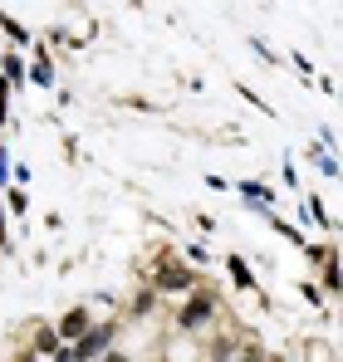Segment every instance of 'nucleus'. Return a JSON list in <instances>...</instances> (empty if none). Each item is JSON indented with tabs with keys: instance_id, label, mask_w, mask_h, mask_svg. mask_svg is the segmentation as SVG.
<instances>
[{
	"instance_id": "1",
	"label": "nucleus",
	"mask_w": 343,
	"mask_h": 362,
	"mask_svg": "<svg viewBox=\"0 0 343 362\" xmlns=\"http://www.w3.org/2000/svg\"><path fill=\"white\" fill-rule=\"evenodd\" d=\"M187 279H192V274L177 270V265H162V274H157V284H162V289H187Z\"/></svg>"
},
{
	"instance_id": "2",
	"label": "nucleus",
	"mask_w": 343,
	"mask_h": 362,
	"mask_svg": "<svg viewBox=\"0 0 343 362\" xmlns=\"http://www.w3.org/2000/svg\"><path fill=\"white\" fill-rule=\"evenodd\" d=\"M206 313H211V299H192V308L182 313V323H201Z\"/></svg>"
},
{
	"instance_id": "3",
	"label": "nucleus",
	"mask_w": 343,
	"mask_h": 362,
	"mask_svg": "<svg viewBox=\"0 0 343 362\" xmlns=\"http://www.w3.org/2000/svg\"><path fill=\"white\" fill-rule=\"evenodd\" d=\"M104 343H108V333H89V338L79 343V353H84V358H94V353H99Z\"/></svg>"
},
{
	"instance_id": "4",
	"label": "nucleus",
	"mask_w": 343,
	"mask_h": 362,
	"mask_svg": "<svg viewBox=\"0 0 343 362\" xmlns=\"http://www.w3.org/2000/svg\"><path fill=\"white\" fill-rule=\"evenodd\" d=\"M84 323H89L84 313H69V318H64V338H74V333H84Z\"/></svg>"
}]
</instances>
